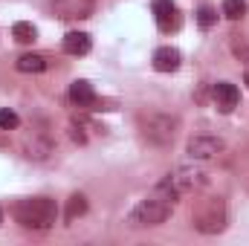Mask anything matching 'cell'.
Returning a JSON list of instances; mask_svg holds the SVG:
<instances>
[{"label":"cell","instance_id":"6da1fadb","mask_svg":"<svg viewBox=\"0 0 249 246\" xmlns=\"http://www.w3.org/2000/svg\"><path fill=\"white\" fill-rule=\"evenodd\" d=\"M12 214H15V220H18L23 229L44 232V229H53V226H55L58 206H55V200H50V197H29V200H20Z\"/></svg>","mask_w":249,"mask_h":246},{"label":"cell","instance_id":"7a4b0ae2","mask_svg":"<svg viewBox=\"0 0 249 246\" xmlns=\"http://www.w3.org/2000/svg\"><path fill=\"white\" fill-rule=\"evenodd\" d=\"M203 183H206V171H203V168H197V165H180V168H174L171 174H165V177L157 183L154 194H160V197L177 203L183 194L197 191Z\"/></svg>","mask_w":249,"mask_h":246},{"label":"cell","instance_id":"3957f363","mask_svg":"<svg viewBox=\"0 0 249 246\" xmlns=\"http://www.w3.org/2000/svg\"><path fill=\"white\" fill-rule=\"evenodd\" d=\"M171 211H174V203H171V200H165V197H160V194H151V197H145L142 203H136V206L127 211L124 223L133 226V229L160 226V223H165V220L171 217Z\"/></svg>","mask_w":249,"mask_h":246},{"label":"cell","instance_id":"277c9868","mask_svg":"<svg viewBox=\"0 0 249 246\" xmlns=\"http://www.w3.org/2000/svg\"><path fill=\"white\" fill-rule=\"evenodd\" d=\"M191 226L203 235H217L226 229V206L220 197H203L191 211Z\"/></svg>","mask_w":249,"mask_h":246},{"label":"cell","instance_id":"5b68a950","mask_svg":"<svg viewBox=\"0 0 249 246\" xmlns=\"http://www.w3.org/2000/svg\"><path fill=\"white\" fill-rule=\"evenodd\" d=\"M139 130L154 145H171L177 130H180V122L168 113H142L139 116Z\"/></svg>","mask_w":249,"mask_h":246},{"label":"cell","instance_id":"8992f818","mask_svg":"<svg viewBox=\"0 0 249 246\" xmlns=\"http://www.w3.org/2000/svg\"><path fill=\"white\" fill-rule=\"evenodd\" d=\"M96 9V0H53V12L61 20H81L90 18Z\"/></svg>","mask_w":249,"mask_h":246},{"label":"cell","instance_id":"52a82bcc","mask_svg":"<svg viewBox=\"0 0 249 246\" xmlns=\"http://www.w3.org/2000/svg\"><path fill=\"white\" fill-rule=\"evenodd\" d=\"M223 139H217V136H194L191 142H188V157L191 159H212V157H217V154H223Z\"/></svg>","mask_w":249,"mask_h":246},{"label":"cell","instance_id":"ba28073f","mask_svg":"<svg viewBox=\"0 0 249 246\" xmlns=\"http://www.w3.org/2000/svg\"><path fill=\"white\" fill-rule=\"evenodd\" d=\"M214 105H217V110L220 113H229V110H235L238 107V99H241V93H238V87L235 84H229V81H220V84H214Z\"/></svg>","mask_w":249,"mask_h":246},{"label":"cell","instance_id":"9c48e42d","mask_svg":"<svg viewBox=\"0 0 249 246\" xmlns=\"http://www.w3.org/2000/svg\"><path fill=\"white\" fill-rule=\"evenodd\" d=\"M70 99H72L78 107H93V105L99 102V96H96V90H93L90 81H72V84H70Z\"/></svg>","mask_w":249,"mask_h":246},{"label":"cell","instance_id":"30bf717a","mask_svg":"<svg viewBox=\"0 0 249 246\" xmlns=\"http://www.w3.org/2000/svg\"><path fill=\"white\" fill-rule=\"evenodd\" d=\"M90 47H93V41L87 32H67L64 35V53L67 55H87Z\"/></svg>","mask_w":249,"mask_h":246},{"label":"cell","instance_id":"8fae6325","mask_svg":"<svg viewBox=\"0 0 249 246\" xmlns=\"http://www.w3.org/2000/svg\"><path fill=\"white\" fill-rule=\"evenodd\" d=\"M180 67V53L174 50V47H160L157 53H154V70H160V72H174Z\"/></svg>","mask_w":249,"mask_h":246},{"label":"cell","instance_id":"7c38bea8","mask_svg":"<svg viewBox=\"0 0 249 246\" xmlns=\"http://www.w3.org/2000/svg\"><path fill=\"white\" fill-rule=\"evenodd\" d=\"M154 15H157V23H160V29H171V26H177V12H174V3L171 0H154Z\"/></svg>","mask_w":249,"mask_h":246},{"label":"cell","instance_id":"4fadbf2b","mask_svg":"<svg viewBox=\"0 0 249 246\" xmlns=\"http://www.w3.org/2000/svg\"><path fill=\"white\" fill-rule=\"evenodd\" d=\"M15 67L20 70V72H44L50 64H47V58L44 55H35V53H26V55H20L18 61H15Z\"/></svg>","mask_w":249,"mask_h":246},{"label":"cell","instance_id":"5bb4252c","mask_svg":"<svg viewBox=\"0 0 249 246\" xmlns=\"http://www.w3.org/2000/svg\"><path fill=\"white\" fill-rule=\"evenodd\" d=\"M12 38H15L18 44H32V41L38 38V32H35V26H32V23L18 20V23L12 26Z\"/></svg>","mask_w":249,"mask_h":246},{"label":"cell","instance_id":"9a60e30c","mask_svg":"<svg viewBox=\"0 0 249 246\" xmlns=\"http://www.w3.org/2000/svg\"><path fill=\"white\" fill-rule=\"evenodd\" d=\"M53 154V145L47 142V139H41V142H26V157L29 159H47Z\"/></svg>","mask_w":249,"mask_h":246},{"label":"cell","instance_id":"2e32d148","mask_svg":"<svg viewBox=\"0 0 249 246\" xmlns=\"http://www.w3.org/2000/svg\"><path fill=\"white\" fill-rule=\"evenodd\" d=\"M87 211V200H84V194H72L70 197V203H67V220H75L78 214H84Z\"/></svg>","mask_w":249,"mask_h":246},{"label":"cell","instance_id":"e0dca14e","mask_svg":"<svg viewBox=\"0 0 249 246\" xmlns=\"http://www.w3.org/2000/svg\"><path fill=\"white\" fill-rule=\"evenodd\" d=\"M223 15L229 20H241L247 15V0H223Z\"/></svg>","mask_w":249,"mask_h":246},{"label":"cell","instance_id":"ac0fdd59","mask_svg":"<svg viewBox=\"0 0 249 246\" xmlns=\"http://www.w3.org/2000/svg\"><path fill=\"white\" fill-rule=\"evenodd\" d=\"M197 23H200L203 29H212V26L217 23V12H214L212 6H200V12H197Z\"/></svg>","mask_w":249,"mask_h":246},{"label":"cell","instance_id":"d6986e66","mask_svg":"<svg viewBox=\"0 0 249 246\" xmlns=\"http://www.w3.org/2000/svg\"><path fill=\"white\" fill-rule=\"evenodd\" d=\"M18 124H20V119L15 110H6V107L0 110V130H15Z\"/></svg>","mask_w":249,"mask_h":246},{"label":"cell","instance_id":"ffe728a7","mask_svg":"<svg viewBox=\"0 0 249 246\" xmlns=\"http://www.w3.org/2000/svg\"><path fill=\"white\" fill-rule=\"evenodd\" d=\"M244 78H247V84H249V61H247V72H244Z\"/></svg>","mask_w":249,"mask_h":246},{"label":"cell","instance_id":"44dd1931","mask_svg":"<svg viewBox=\"0 0 249 246\" xmlns=\"http://www.w3.org/2000/svg\"><path fill=\"white\" fill-rule=\"evenodd\" d=\"M0 223H3V211H0Z\"/></svg>","mask_w":249,"mask_h":246}]
</instances>
